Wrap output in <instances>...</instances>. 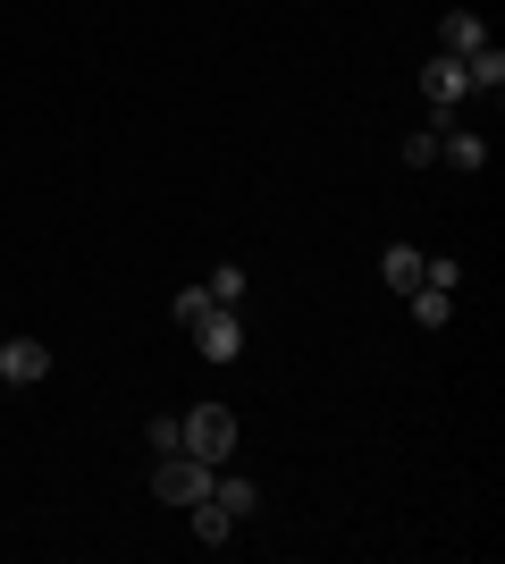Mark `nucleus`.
Returning a JSON list of instances; mask_svg holds the SVG:
<instances>
[{"label":"nucleus","mask_w":505,"mask_h":564,"mask_svg":"<svg viewBox=\"0 0 505 564\" xmlns=\"http://www.w3.org/2000/svg\"><path fill=\"white\" fill-rule=\"evenodd\" d=\"M211 471L219 464H202V455H152V497H161V506H194V497H211Z\"/></svg>","instance_id":"f257e3e1"},{"label":"nucleus","mask_w":505,"mask_h":564,"mask_svg":"<svg viewBox=\"0 0 505 564\" xmlns=\"http://www.w3.org/2000/svg\"><path fill=\"white\" fill-rule=\"evenodd\" d=\"M177 422H186V455H202V464H228V455H237V413H228V404H194Z\"/></svg>","instance_id":"f03ea898"},{"label":"nucleus","mask_w":505,"mask_h":564,"mask_svg":"<svg viewBox=\"0 0 505 564\" xmlns=\"http://www.w3.org/2000/svg\"><path fill=\"white\" fill-rule=\"evenodd\" d=\"M194 354H202V362H237V354H244V321H237V304H211L202 321H194Z\"/></svg>","instance_id":"7ed1b4c3"},{"label":"nucleus","mask_w":505,"mask_h":564,"mask_svg":"<svg viewBox=\"0 0 505 564\" xmlns=\"http://www.w3.org/2000/svg\"><path fill=\"white\" fill-rule=\"evenodd\" d=\"M421 94H430V110H463V94H472V76H463V59L430 51V59H421Z\"/></svg>","instance_id":"20e7f679"},{"label":"nucleus","mask_w":505,"mask_h":564,"mask_svg":"<svg viewBox=\"0 0 505 564\" xmlns=\"http://www.w3.org/2000/svg\"><path fill=\"white\" fill-rule=\"evenodd\" d=\"M0 379H9V388L51 379V346H43V337H0Z\"/></svg>","instance_id":"39448f33"},{"label":"nucleus","mask_w":505,"mask_h":564,"mask_svg":"<svg viewBox=\"0 0 505 564\" xmlns=\"http://www.w3.org/2000/svg\"><path fill=\"white\" fill-rule=\"evenodd\" d=\"M481 43H488V18H481V9H447V18H438V51H447V59H472Z\"/></svg>","instance_id":"423d86ee"},{"label":"nucleus","mask_w":505,"mask_h":564,"mask_svg":"<svg viewBox=\"0 0 505 564\" xmlns=\"http://www.w3.org/2000/svg\"><path fill=\"white\" fill-rule=\"evenodd\" d=\"M186 522H194V540H202V547H237V531H244V522L228 514V506H211V497H194Z\"/></svg>","instance_id":"0eeeda50"},{"label":"nucleus","mask_w":505,"mask_h":564,"mask_svg":"<svg viewBox=\"0 0 505 564\" xmlns=\"http://www.w3.org/2000/svg\"><path fill=\"white\" fill-rule=\"evenodd\" d=\"M211 506H228L237 522H253V514H262V489H253L244 471H228V464H219V471H211Z\"/></svg>","instance_id":"6e6552de"},{"label":"nucleus","mask_w":505,"mask_h":564,"mask_svg":"<svg viewBox=\"0 0 505 564\" xmlns=\"http://www.w3.org/2000/svg\"><path fill=\"white\" fill-rule=\"evenodd\" d=\"M438 161L463 169V177H481L488 169V135H463V127H438Z\"/></svg>","instance_id":"1a4fd4ad"},{"label":"nucleus","mask_w":505,"mask_h":564,"mask_svg":"<svg viewBox=\"0 0 505 564\" xmlns=\"http://www.w3.org/2000/svg\"><path fill=\"white\" fill-rule=\"evenodd\" d=\"M405 304H413V329H447L455 321V286H413Z\"/></svg>","instance_id":"9d476101"},{"label":"nucleus","mask_w":505,"mask_h":564,"mask_svg":"<svg viewBox=\"0 0 505 564\" xmlns=\"http://www.w3.org/2000/svg\"><path fill=\"white\" fill-rule=\"evenodd\" d=\"M463 76H472V94L497 101V94H505V51H497V43H481L472 59H463Z\"/></svg>","instance_id":"9b49d317"},{"label":"nucleus","mask_w":505,"mask_h":564,"mask_svg":"<svg viewBox=\"0 0 505 564\" xmlns=\"http://www.w3.org/2000/svg\"><path fill=\"white\" fill-rule=\"evenodd\" d=\"M380 279L396 286V295H413V286H421V253H413V245H387V253H380Z\"/></svg>","instance_id":"f8f14e48"},{"label":"nucleus","mask_w":505,"mask_h":564,"mask_svg":"<svg viewBox=\"0 0 505 564\" xmlns=\"http://www.w3.org/2000/svg\"><path fill=\"white\" fill-rule=\"evenodd\" d=\"M438 127H455V110H430V127H421V135H405V169H430V161H438Z\"/></svg>","instance_id":"ddd939ff"},{"label":"nucleus","mask_w":505,"mask_h":564,"mask_svg":"<svg viewBox=\"0 0 505 564\" xmlns=\"http://www.w3.org/2000/svg\"><path fill=\"white\" fill-rule=\"evenodd\" d=\"M202 286H211V304H244V286H253V279H244L237 261H219V270H211Z\"/></svg>","instance_id":"4468645a"},{"label":"nucleus","mask_w":505,"mask_h":564,"mask_svg":"<svg viewBox=\"0 0 505 564\" xmlns=\"http://www.w3.org/2000/svg\"><path fill=\"white\" fill-rule=\"evenodd\" d=\"M144 447H152V455H177V447H186V422H177V413H161V422L144 430Z\"/></svg>","instance_id":"2eb2a0df"},{"label":"nucleus","mask_w":505,"mask_h":564,"mask_svg":"<svg viewBox=\"0 0 505 564\" xmlns=\"http://www.w3.org/2000/svg\"><path fill=\"white\" fill-rule=\"evenodd\" d=\"M421 286H463V261L455 253H430V261H421Z\"/></svg>","instance_id":"dca6fc26"},{"label":"nucleus","mask_w":505,"mask_h":564,"mask_svg":"<svg viewBox=\"0 0 505 564\" xmlns=\"http://www.w3.org/2000/svg\"><path fill=\"white\" fill-rule=\"evenodd\" d=\"M168 312H177V329H194V321L211 312V286H186V295H177V304H168Z\"/></svg>","instance_id":"f3484780"}]
</instances>
